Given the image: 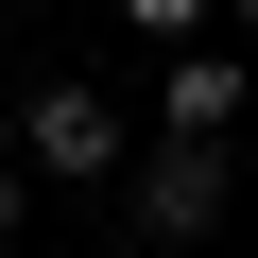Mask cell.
Returning a JSON list of instances; mask_svg holds the SVG:
<instances>
[{"instance_id": "obj_2", "label": "cell", "mask_w": 258, "mask_h": 258, "mask_svg": "<svg viewBox=\"0 0 258 258\" xmlns=\"http://www.w3.org/2000/svg\"><path fill=\"white\" fill-rule=\"evenodd\" d=\"M120 207H138V258H172V241L224 224V155H207V138H155L138 172H120Z\"/></svg>"}, {"instance_id": "obj_8", "label": "cell", "mask_w": 258, "mask_h": 258, "mask_svg": "<svg viewBox=\"0 0 258 258\" xmlns=\"http://www.w3.org/2000/svg\"><path fill=\"white\" fill-rule=\"evenodd\" d=\"M103 258H138V241H103Z\"/></svg>"}, {"instance_id": "obj_7", "label": "cell", "mask_w": 258, "mask_h": 258, "mask_svg": "<svg viewBox=\"0 0 258 258\" xmlns=\"http://www.w3.org/2000/svg\"><path fill=\"white\" fill-rule=\"evenodd\" d=\"M0 35H18V0H0Z\"/></svg>"}, {"instance_id": "obj_3", "label": "cell", "mask_w": 258, "mask_h": 258, "mask_svg": "<svg viewBox=\"0 0 258 258\" xmlns=\"http://www.w3.org/2000/svg\"><path fill=\"white\" fill-rule=\"evenodd\" d=\"M155 138H241V52H172V86H155Z\"/></svg>"}, {"instance_id": "obj_6", "label": "cell", "mask_w": 258, "mask_h": 258, "mask_svg": "<svg viewBox=\"0 0 258 258\" xmlns=\"http://www.w3.org/2000/svg\"><path fill=\"white\" fill-rule=\"evenodd\" d=\"M224 18H241V35H258V0H224Z\"/></svg>"}, {"instance_id": "obj_4", "label": "cell", "mask_w": 258, "mask_h": 258, "mask_svg": "<svg viewBox=\"0 0 258 258\" xmlns=\"http://www.w3.org/2000/svg\"><path fill=\"white\" fill-rule=\"evenodd\" d=\"M207 18L224 0H120V35H155V52H207Z\"/></svg>"}, {"instance_id": "obj_1", "label": "cell", "mask_w": 258, "mask_h": 258, "mask_svg": "<svg viewBox=\"0 0 258 258\" xmlns=\"http://www.w3.org/2000/svg\"><path fill=\"white\" fill-rule=\"evenodd\" d=\"M138 155H155V138H138L86 69H52V86L18 103V172H138Z\"/></svg>"}, {"instance_id": "obj_5", "label": "cell", "mask_w": 258, "mask_h": 258, "mask_svg": "<svg viewBox=\"0 0 258 258\" xmlns=\"http://www.w3.org/2000/svg\"><path fill=\"white\" fill-rule=\"evenodd\" d=\"M18 224H35V172H18V155H0V258H18Z\"/></svg>"}]
</instances>
